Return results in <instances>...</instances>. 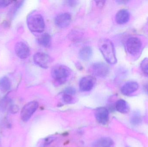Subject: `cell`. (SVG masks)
<instances>
[{
	"label": "cell",
	"mask_w": 148,
	"mask_h": 147,
	"mask_svg": "<svg viewBox=\"0 0 148 147\" xmlns=\"http://www.w3.org/2000/svg\"><path fill=\"white\" fill-rule=\"evenodd\" d=\"M16 54L22 59L27 58L30 54V49L28 46L22 41L17 42L15 46Z\"/></svg>",
	"instance_id": "ba28073f"
},
{
	"label": "cell",
	"mask_w": 148,
	"mask_h": 147,
	"mask_svg": "<svg viewBox=\"0 0 148 147\" xmlns=\"http://www.w3.org/2000/svg\"><path fill=\"white\" fill-rule=\"evenodd\" d=\"M12 1H0V8L6 7L12 3Z\"/></svg>",
	"instance_id": "603a6c76"
},
{
	"label": "cell",
	"mask_w": 148,
	"mask_h": 147,
	"mask_svg": "<svg viewBox=\"0 0 148 147\" xmlns=\"http://www.w3.org/2000/svg\"><path fill=\"white\" fill-rule=\"evenodd\" d=\"M126 48L130 54L132 56H136L141 51L142 42L137 37H130L126 42Z\"/></svg>",
	"instance_id": "277c9868"
},
{
	"label": "cell",
	"mask_w": 148,
	"mask_h": 147,
	"mask_svg": "<svg viewBox=\"0 0 148 147\" xmlns=\"http://www.w3.org/2000/svg\"><path fill=\"white\" fill-rule=\"evenodd\" d=\"M10 110L11 113L14 114V113L18 112V110H19V108L17 106L13 105L10 107Z\"/></svg>",
	"instance_id": "d4e9b609"
},
{
	"label": "cell",
	"mask_w": 148,
	"mask_h": 147,
	"mask_svg": "<svg viewBox=\"0 0 148 147\" xmlns=\"http://www.w3.org/2000/svg\"><path fill=\"white\" fill-rule=\"evenodd\" d=\"M93 51L91 47L89 46L84 47L81 48L79 53L80 58L84 61H88L91 58Z\"/></svg>",
	"instance_id": "9a60e30c"
},
{
	"label": "cell",
	"mask_w": 148,
	"mask_h": 147,
	"mask_svg": "<svg viewBox=\"0 0 148 147\" xmlns=\"http://www.w3.org/2000/svg\"><path fill=\"white\" fill-rule=\"evenodd\" d=\"M90 70L91 73L95 76L100 77H106L109 72V68L105 63L98 62L92 65Z\"/></svg>",
	"instance_id": "52a82bcc"
},
{
	"label": "cell",
	"mask_w": 148,
	"mask_h": 147,
	"mask_svg": "<svg viewBox=\"0 0 148 147\" xmlns=\"http://www.w3.org/2000/svg\"><path fill=\"white\" fill-rule=\"evenodd\" d=\"M116 21L118 24L123 25L128 22L130 19V13L126 9L119 10L116 15Z\"/></svg>",
	"instance_id": "4fadbf2b"
},
{
	"label": "cell",
	"mask_w": 148,
	"mask_h": 147,
	"mask_svg": "<svg viewBox=\"0 0 148 147\" xmlns=\"http://www.w3.org/2000/svg\"><path fill=\"white\" fill-rule=\"evenodd\" d=\"M10 102L8 98H5L1 102V106L2 109H5L6 107Z\"/></svg>",
	"instance_id": "7402d4cb"
},
{
	"label": "cell",
	"mask_w": 148,
	"mask_h": 147,
	"mask_svg": "<svg viewBox=\"0 0 148 147\" xmlns=\"http://www.w3.org/2000/svg\"><path fill=\"white\" fill-rule=\"evenodd\" d=\"M71 16L68 13H62L58 15L55 19V23L57 26L60 28H65L70 25Z\"/></svg>",
	"instance_id": "30bf717a"
},
{
	"label": "cell",
	"mask_w": 148,
	"mask_h": 147,
	"mask_svg": "<svg viewBox=\"0 0 148 147\" xmlns=\"http://www.w3.org/2000/svg\"><path fill=\"white\" fill-rule=\"evenodd\" d=\"M27 24L29 29L33 33H42L45 29L44 19L40 14H30L27 19Z\"/></svg>",
	"instance_id": "3957f363"
},
{
	"label": "cell",
	"mask_w": 148,
	"mask_h": 147,
	"mask_svg": "<svg viewBox=\"0 0 148 147\" xmlns=\"http://www.w3.org/2000/svg\"><path fill=\"white\" fill-rule=\"evenodd\" d=\"M0 147H1V142H0Z\"/></svg>",
	"instance_id": "83f0119b"
},
{
	"label": "cell",
	"mask_w": 148,
	"mask_h": 147,
	"mask_svg": "<svg viewBox=\"0 0 148 147\" xmlns=\"http://www.w3.org/2000/svg\"><path fill=\"white\" fill-rule=\"evenodd\" d=\"M143 90L148 95V83L145 84L143 85Z\"/></svg>",
	"instance_id": "4316f807"
},
{
	"label": "cell",
	"mask_w": 148,
	"mask_h": 147,
	"mask_svg": "<svg viewBox=\"0 0 148 147\" xmlns=\"http://www.w3.org/2000/svg\"><path fill=\"white\" fill-rule=\"evenodd\" d=\"M116 108L118 112L123 114H126L128 112L129 106L126 101L120 99L116 104Z\"/></svg>",
	"instance_id": "2e32d148"
},
{
	"label": "cell",
	"mask_w": 148,
	"mask_h": 147,
	"mask_svg": "<svg viewBox=\"0 0 148 147\" xmlns=\"http://www.w3.org/2000/svg\"><path fill=\"white\" fill-rule=\"evenodd\" d=\"M95 117L99 123L105 124L109 120V112L106 108H100L95 111Z\"/></svg>",
	"instance_id": "7c38bea8"
},
{
	"label": "cell",
	"mask_w": 148,
	"mask_h": 147,
	"mask_svg": "<svg viewBox=\"0 0 148 147\" xmlns=\"http://www.w3.org/2000/svg\"><path fill=\"white\" fill-rule=\"evenodd\" d=\"M96 2L97 5L98 7H102L104 5L105 1H96Z\"/></svg>",
	"instance_id": "484cf974"
},
{
	"label": "cell",
	"mask_w": 148,
	"mask_h": 147,
	"mask_svg": "<svg viewBox=\"0 0 148 147\" xmlns=\"http://www.w3.org/2000/svg\"><path fill=\"white\" fill-rule=\"evenodd\" d=\"M11 83L9 79L7 77H3L0 79V91L6 92L10 89Z\"/></svg>",
	"instance_id": "ac0fdd59"
},
{
	"label": "cell",
	"mask_w": 148,
	"mask_h": 147,
	"mask_svg": "<svg viewBox=\"0 0 148 147\" xmlns=\"http://www.w3.org/2000/svg\"><path fill=\"white\" fill-rule=\"evenodd\" d=\"M114 142L113 140L109 137H103L96 141L94 147H113Z\"/></svg>",
	"instance_id": "5bb4252c"
},
{
	"label": "cell",
	"mask_w": 148,
	"mask_h": 147,
	"mask_svg": "<svg viewBox=\"0 0 148 147\" xmlns=\"http://www.w3.org/2000/svg\"><path fill=\"white\" fill-rule=\"evenodd\" d=\"M62 99H63L64 102L67 104H69L72 102L73 98L72 95L64 92V94L62 96Z\"/></svg>",
	"instance_id": "44dd1931"
},
{
	"label": "cell",
	"mask_w": 148,
	"mask_h": 147,
	"mask_svg": "<svg viewBox=\"0 0 148 147\" xmlns=\"http://www.w3.org/2000/svg\"><path fill=\"white\" fill-rule=\"evenodd\" d=\"M51 38L48 33H44L41 35L38 39V42L40 45L44 47H48L51 43Z\"/></svg>",
	"instance_id": "e0dca14e"
},
{
	"label": "cell",
	"mask_w": 148,
	"mask_h": 147,
	"mask_svg": "<svg viewBox=\"0 0 148 147\" xmlns=\"http://www.w3.org/2000/svg\"><path fill=\"white\" fill-rule=\"evenodd\" d=\"M98 47L107 62L110 64H115L117 58L114 44L108 39H101L98 42Z\"/></svg>",
	"instance_id": "6da1fadb"
},
{
	"label": "cell",
	"mask_w": 148,
	"mask_h": 147,
	"mask_svg": "<svg viewBox=\"0 0 148 147\" xmlns=\"http://www.w3.org/2000/svg\"><path fill=\"white\" fill-rule=\"evenodd\" d=\"M95 79L92 76H85L81 79L79 83V88L82 91H88L93 89Z\"/></svg>",
	"instance_id": "9c48e42d"
},
{
	"label": "cell",
	"mask_w": 148,
	"mask_h": 147,
	"mask_svg": "<svg viewBox=\"0 0 148 147\" xmlns=\"http://www.w3.org/2000/svg\"><path fill=\"white\" fill-rule=\"evenodd\" d=\"M139 87V84L137 82L129 81L123 85L121 89V91L125 96H130L136 91Z\"/></svg>",
	"instance_id": "8fae6325"
},
{
	"label": "cell",
	"mask_w": 148,
	"mask_h": 147,
	"mask_svg": "<svg viewBox=\"0 0 148 147\" xmlns=\"http://www.w3.org/2000/svg\"><path fill=\"white\" fill-rule=\"evenodd\" d=\"M70 70L63 65L55 66L51 70V74L55 83L58 85L65 83L70 75Z\"/></svg>",
	"instance_id": "7a4b0ae2"
},
{
	"label": "cell",
	"mask_w": 148,
	"mask_h": 147,
	"mask_svg": "<svg viewBox=\"0 0 148 147\" xmlns=\"http://www.w3.org/2000/svg\"><path fill=\"white\" fill-rule=\"evenodd\" d=\"M65 93H67L69 95H73L75 94V90L73 88L69 87V88H67L65 91Z\"/></svg>",
	"instance_id": "cb8c5ba5"
},
{
	"label": "cell",
	"mask_w": 148,
	"mask_h": 147,
	"mask_svg": "<svg viewBox=\"0 0 148 147\" xmlns=\"http://www.w3.org/2000/svg\"><path fill=\"white\" fill-rule=\"evenodd\" d=\"M34 60L36 64L41 68H49L53 62V60L49 55L43 53H37L34 56Z\"/></svg>",
	"instance_id": "8992f818"
},
{
	"label": "cell",
	"mask_w": 148,
	"mask_h": 147,
	"mask_svg": "<svg viewBox=\"0 0 148 147\" xmlns=\"http://www.w3.org/2000/svg\"><path fill=\"white\" fill-rule=\"evenodd\" d=\"M142 118L138 113H135L131 117L130 122L134 125H139L141 123Z\"/></svg>",
	"instance_id": "d6986e66"
},
{
	"label": "cell",
	"mask_w": 148,
	"mask_h": 147,
	"mask_svg": "<svg viewBox=\"0 0 148 147\" xmlns=\"http://www.w3.org/2000/svg\"><path fill=\"white\" fill-rule=\"evenodd\" d=\"M140 67L143 73L148 77V58H144L142 61Z\"/></svg>",
	"instance_id": "ffe728a7"
},
{
	"label": "cell",
	"mask_w": 148,
	"mask_h": 147,
	"mask_svg": "<svg viewBox=\"0 0 148 147\" xmlns=\"http://www.w3.org/2000/svg\"><path fill=\"white\" fill-rule=\"evenodd\" d=\"M39 106L36 101L29 102L23 108L21 111V118L23 122H27L36 111Z\"/></svg>",
	"instance_id": "5b68a950"
}]
</instances>
